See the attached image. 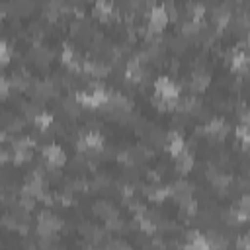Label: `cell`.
Masks as SVG:
<instances>
[{"label": "cell", "mask_w": 250, "mask_h": 250, "mask_svg": "<svg viewBox=\"0 0 250 250\" xmlns=\"http://www.w3.org/2000/svg\"><path fill=\"white\" fill-rule=\"evenodd\" d=\"M62 229V219L53 215L51 211H43L37 217V236L39 238H53Z\"/></svg>", "instance_id": "6da1fadb"}, {"label": "cell", "mask_w": 250, "mask_h": 250, "mask_svg": "<svg viewBox=\"0 0 250 250\" xmlns=\"http://www.w3.org/2000/svg\"><path fill=\"white\" fill-rule=\"evenodd\" d=\"M170 18L168 14L164 12L162 6H152L148 10V16H146V33H154V35H160L166 25H168Z\"/></svg>", "instance_id": "7a4b0ae2"}, {"label": "cell", "mask_w": 250, "mask_h": 250, "mask_svg": "<svg viewBox=\"0 0 250 250\" xmlns=\"http://www.w3.org/2000/svg\"><path fill=\"white\" fill-rule=\"evenodd\" d=\"M104 146V137L98 133V131H88L84 133L78 143H76V148L82 152V154H96L98 150H102Z\"/></svg>", "instance_id": "3957f363"}, {"label": "cell", "mask_w": 250, "mask_h": 250, "mask_svg": "<svg viewBox=\"0 0 250 250\" xmlns=\"http://www.w3.org/2000/svg\"><path fill=\"white\" fill-rule=\"evenodd\" d=\"M154 92H156V98H160V100H178V96H180L178 84L172 82L168 76H158L156 78Z\"/></svg>", "instance_id": "277c9868"}, {"label": "cell", "mask_w": 250, "mask_h": 250, "mask_svg": "<svg viewBox=\"0 0 250 250\" xmlns=\"http://www.w3.org/2000/svg\"><path fill=\"white\" fill-rule=\"evenodd\" d=\"M43 158H45V164H47L51 170H57V168H61V166L66 162L64 150H62L59 145H55V143H49V145L43 146Z\"/></svg>", "instance_id": "5b68a950"}, {"label": "cell", "mask_w": 250, "mask_h": 250, "mask_svg": "<svg viewBox=\"0 0 250 250\" xmlns=\"http://www.w3.org/2000/svg\"><path fill=\"white\" fill-rule=\"evenodd\" d=\"M201 133H203L207 139H211V141H215V143H221V141L227 137V133H229V125H227L223 119H211V121L201 129Z\"/></svg>", "instance_id": "8992f818"}, {"label": "cell", "mask_w": 250, "mask_h": 250, "mask_svg": "<svg viewBox=\"0 0 250 250\" xmlns=\"http://www.w3.org/2000/svg\"><path fill=\"white\" fill-rule=\"evenodd\" d=\"M61 61L74 72H82V64H84V59L78 55V51H74L70 45H66L61 53Z\"/></svg>", "instance_id": "52a82bcc"}, {"label": "cell", "mask_w": 250, "mask_h": 250, "mask_svg": "<svg viewBox=\"0 0 250 250\" xmlns=\"http://www.w3.org/2000/svg\"><path fill=\"white\" fill-rule=\"evenodd\" d=\"M82 72H86L92 78H104L109 74V64L104 61H84Z\"/></svg>", "instance_id": "ba28073f"}, {"label": "cell", "mask_w": 250, "mask_h": 250, "mask_svg": "<svg viewBox=\"0 0 250 250\" xmlns=\"http://www.w3.org/2000/svg\"><path fill=\"white\" fill-rule=\"evenodd\" d=\"M164 146L172 156H176L186 148V141L178 131H170V133L164 135Z\"/></svg>", "instance_id": "9c48e42d"}, {"label": "cell", "mask_w": 250, "mask_h": 250, "mask_svg": "<svg viewBox=\"0 0 250 250\" xmlns=\"http://www.w3.org/2000/svg\"><path fill=\"white\" fill-rule=\"evenodd\" d=\"M191 193H193V184H189V182L178 180L176 184L170 186V197H174L178 203L184 201V199H189Z\"/></svg>", "instance_id": "30bf717a"}, {"label": "cell", "mask_w": 250, "mask_h": 250, "mask_svg": "<svg viewBox=\"0 0 250 250\" xmlns=\"http://www.w3.org/2000/svg\"><path fill=\"white\" fill-rule=\"evenodd\" d=\"M94 16L102 21H111L115 18L111 0H94Z\"/></svg>", "instance_id": "8fae6325"}, {"label": "cell", "mask_w": 250, "mask_h": 250, "mask_svg": "<svg viewBox=\"0 0 250 250\" xmlns=\"http://www.w3.org/2000/svg\"><path fill=\"white\" fill-rule=\"evenodd\" d=\"M125 76L131 80V82H145L146 78V68L145 64L137 62L135 59H131L127 64H125Z\"/></svg>", "instance_id": "7c38bea8"}, {"label": "cell", "mask_w": 250, "mask_h": 250, "mask_svg": "<svg viewBox=\"0 0 250 250\" xmlns=\"http://www.w3.org/2000/svg\"><path fill=\"white\" fill-rule=\"evenodd\" d=\"M209 82H211L209 72L203 70V68H197V70H193V74H191V78H189V88H191L193 92H203V90L209 86Z\"/></svg>", "instance_id": "4fadbf2b"}, {"label": "cell", "mask_w": 250, "mask_h": 250, "mask_svg": "<svg viewBox=\"0 0 250 250\" xmlns=\"http://www.w3.org/2000/svg\"><path fill=\"white\" fill-rule=\"evenodd\" d=\"M174 160H176V170H178L180 174H188V172L193 168V154H191V150H188V148H184L180 154H176Z\"/></svg>", "instance_id": "5bb4252c"}, {"label": "cell", "mask_w": 250, "mask_h": 250, "mask_svg": "<svg viewBox=\"0 0 250 250\" xmlns=\"http://www.w3.org/2000/svg\"><path fill=\"white\" fill-rule=\"evenodd\" d=\"M145 193H146V197H148L150 201L160 203V201H164L166 197H170V186H148V188L145 189Z\"/></svg>", "instance_id": "9a60e30c"}, {"label": "cell", "mask_w": 250, "mask_h": 250, "mask_svg": "<svg viewBox=\"0 0 250 250\" xmlns=\"http://www.w3.org/2000/svg\"><path fill=\"white\" fill-rule=\"evenodd\" d=\"M94 213H96L100 219H104V221L113 219V217H119L117 209H115L111 203H107V201H98V203L94 205Z\"/></svg>", "instance_id": "2e32d148"}, {"label": "cell", "mask_w": 250, "mask_h": 250, "mask_svg": "<svg viewBox=\"0 0 250 250\" xmlns=\"http://www.w3.org/2000/svg\"><path fill=\"white\" fill-rule=\"evenodd\" d=\"M186 246L188 248H207V238L203 232L191 230L186 234Z\"/></svg>", "instance_id": "e0dca14e"}, {"label": "cell", "mask_w": 250, "mask_h": 250, "mask_svg": "<svg viewBox=\"0 0 250 250\" xmlns=\"http://www.w3.org/2000/svg\"><path fill=\"white\" fill-rule=\"evenodd\" d=\"M33 125L37 127V131L47 133V131L51 129V125H53V117H51L47 111H39V113L33 117Z\"/></svg>", "instance_id": "ac0fdd59"}, {"label": "cell", "mask_w": 250, "mask_h": 250, "mask_svg": "<svg viewBox=\"0 0 250 250\" xmlns=\"http://www.w3.org/2000/svg\"><path fill=\"white\" fill-rule=\"evenodd\" d=\"M178 205H180V215H182V217H188V219H189V217H193V215L197 213V203H195L191 197L180 201Z\"/></svg>", "instance_id": "d6986e66"}, {"label": "cell", "mask_w": 250, "mask_h": 250, "mask_svg": "<svg viewBox=\"0 0 250 250\" xmlns=\"http://www.w3.org/2000/svg\"><path fill=\"white\" fill-rule=\"evenodd\" d=\"M8 61H10V49H8L6 41L0 39V66L8 64Z\"/></svg>", "instance_id": "ffe728a7"}, {"label": "cell", "mask_w": 250, "mask_h": 250, "mask_svg": "<svg viewBox=\"0 0 250 250\" xmlns=\"http://www.w3.org/2000/svg\"><path fill=\"white\" fill-rule=\"evenodd\" d=\"M10 88H12L10 80H8V78H4V76H0V98H8Z\"/></svg>", "instance_id": "44dd1931"}, {"label": "cell", "mask_w": 250, "mask_h": 250, "mask_svg": "<svg viewBox=\"0 0 250 250\" xmlns=\"http://www.w3.org/2000/svg\"><path fill=\"white\" fill-rule=\"evenodd\" d=\"M4 199H6V197H4V191H2V189H0V205H2V203H4Z\"/></svg>", "instance_id": "7402d4cb"}, {"label": "cell", "mask_w": 250, "mask_h": 250, "mask_svg": "<svg viewBox=\"0 0 250 250\" xmlns=\"http://www.w3.org/2000/svg\"><path fill=\"white\" fill-rule=\"evenodd\" d=\"M4 139H6V135H4V131H0V143H2Z\"/></svg>", "instance_id": "603a6c76"}]
</instances>
